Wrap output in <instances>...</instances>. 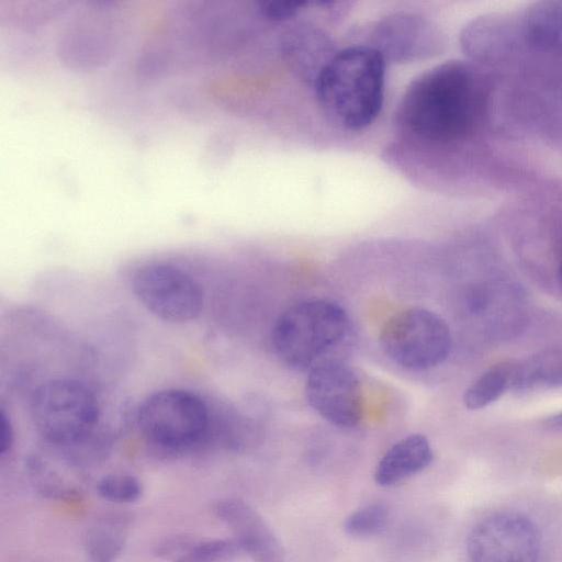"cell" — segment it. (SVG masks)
Returning a JSON list of instances; mask_svg holds the SVG:
<instances>
[{"label": "cell", "mask_w": 562, "mask_h": 562, "mask_svg": "<svg viewBox=\"0 0 562 562\" xmlns=\"http://www.w3.org/2000/svg\"><path fill=\"white\" fill-rule=\"evenodd\" d=\"M487 101L485 85L462 61L438 65L406 88L395 113L397 131L415 145H449L479 126Z\"/></svg>", "instance_id": "obj_1"}, {"label": "cell", "mask_w": 562, "mask_h": 562, "mask_svg": "<svg viewBox=\"0 0 562 562\" xmlns=\"http://www.w3.org/2000/svg\"><path fill=\"white\" fill-rule=\"evenodd\" d=\"M385 63L369 44L337 50L314 85L329 122L347 131H360L374 122L384 100Z\"/></svg>", "instance_id": "obj_2"}, {"label": "cell", "mask_w": 562, "mask_h": 562, "mask_svg": "<svg viewBox=\"0 0 562 562\" xmlns=\"http://www.w3.org/2000/svg\"><path fill=\"white\" fill-rule=\"evenodd\" d=\"M350 319L338 304L327 300H305L284 311L272 329V347L278 358L296 370H311L334 360L333 353L350 334Z\"/></svg>", "instance_id": "obj_3"}, {"label": "cell", "mask_w": 562, "mask_h": 562, "mask_svg": "<svg viewBox=\"0 0 562 562\" xmlns=\"http://www.w3.org/2000/svg\"><path fill=\"white\" fill-rule=\"evenodd\" d=\"M31 417L46 441L72 447L82 443L93 431L99 406L92 392L81 382L54 379L36 390Z\"/></svg>", "instance_id": "obj_4"}, {"label": "cell", "mask_w": 562, "mask_h": 562, "mask_svg": "<svg viewBox=\"0 0 562 562\" xmlns=\"http://www.w3.org/2000/svg\"><path fill=\"white\" fill-rule=\"evenodd\" d=\"M136 417L144 438L169 451L192 448L210 429L209 407L201 397L184 390H161L148 395Z\"/></svg>", "instance_id": "obj_5"}, {"label": "cell", "mask_w": 562, "mask_h": 562, "mask_svg": "<svg viewBox=\"0 0 562 562\" xmlns=\"http://www.w3.org/2000/svg\"><path fill=\"white\" fill-rule=\"evenodd\" d=\"M380 345L398 366L425 370L446 360L451 349V334L435 312L411 307L387 319L380 333Z\"/></svg>", "instance_id": "obj_6"}, {"label": "cell", "mask_w": 562, "mask_h": 562, "mask_svg": "<svg viewBox=\"0 0 562 562\" xmlns=\"http://www.w3.org/2000/svg\"><path fill=\"white\" fill-rule=\"evenodd\" d=\"M132 289L147 311L169 323L190 322L202 311L203 292L199 283L173 266H143L134 274Z\"/></svg>", "instance_id": "obj_7"}, {"label": "cell", "mask_w": 562, "mask_h": 562, "mask_svg": "<svg viewBox=\"0 0 562 562\" xmlns=\"http://www.w3.org/2000/svg\"><path fill=\"white\" fill-rule=\"evenodd\" d=\"M470 562H537L541 537L537 526L518 513H498L479 521L465 542Z\"/></svg>", "instance_id": "obj_8"}, {"label": "cell", "mask_w": 562, "mask_h": 562, "mask_svg": "<svg viewBox=\"0 0 562 562\" xmlns=\"http://www.w3.org/2000/svg\"><path fill=\"white\" fill-rule=\"evenodd\" d=\"M305 395L310 405L336 426L356 427L362 418L360 382L339 359L322 362L310 370Z\"/></svg>", "instance_id": "obj_9"}, {"label": "cell", "mask_w": 562, "mask_h": 562, "mask_svg": "<svg viewBox=\"0 0 562 562\" xmlns=\"http://www.w3.org/2000/svg\"><path fill=\"white\" fill-rule=\"evenodd\" d=\"M370 46L385 61L411 63L428 58L438 47L434 25L420 15L398 12L378 21L370 33Z\"/></svg>", "instance_id": "obj_10"}, {"label": "cell", "mask_w": 562, "mask_h": 562, "mask_svg": "<svg viewBox=\"0 0 562 562\" xmlns=\"http://www.w3.org/2000/svg\"><path fill=\"white\" fill-rule=\"evenodd\" d=\"M212 512L233 530L243 551L255 562H284L282 543L250 504L240 498L225 497L214 502Z\"/></svg>", "instance_id": "obj_11"}, {"label": "cell", "mask_w": 562, "mask_h": 562, "mask_svg": "<svg viewBox=\"0 0 562 562\" xmlns=\"http://www.w3.org/2000/svg\"><path fill=\"white\" fill-rule=\"evenodd\" d=\"M280 50L295 76L313 86L337 53L328 34L317 25L306 22L296 23L282 33Z\"/></svg>", "instance_id": "obj_12"}, {"label": "cell", "mask_w": 562, "mask_h": 562, "mask_svg": "<svg viewBox=\"0 0 562 562\" xmlns=\"http://www.w3.org/2000/svg\"><path fill=\"white\" fill-rule=\"evenodd\" d=\"M432 448L424 435L413 434L390 447L374 469V481L380 486L401 482L429 467Z\"/></svg>", "instance_id": "obj_13"}, {"label": "cell", "mask_w": 562, "mask_h": 562, "mask_svg": "<svg viewBox=\"0 0 562 562\" xmlns=\"http://www.w3.org/2000/svg\"><path fill=\"white\" fill-rule=\"evenodd\" d=\"M131 526V516L122 513L104 514L85 530L82 544L89 562H114L124 551Z\"/></svg>", "instance_id": "obj_14"}, {"label": "cell", "mask_w": 562, "mask_h": 562, "mask_svg": "<svg viewBox=\"0 0 562 562\" xmlns=\"http://www.w3.org/2000/svg\"><path fill=\"white\" fill-rule=\"evenodd\" d=\"M510 387L517 392L562 387V350H542L514 363Z\"/></svg>", "instance_id": "obj_15"}, {"label": "cell", "mask_w": 562, "mask_h": 562, "mask_svg": "<svg viewBox=\"0 0 562 562\" xmlns=\"http://www.w3.org/2000/svg\"><path fill=\"white\" fill-rule=\"evenodd\" d=\"M514 363H501L486 370L465 391L468 409H481L496 401L512 385Z\"/></svg>", "instance_id": "obj_16"}, {"label": "cell", "mask_w": 562, "mask_h": 562, "mask_svg": "<svg viewBox=\"0 0 562 562\" xmlns=\"http://www.w3.org/2000/svg\"><path fill=\"white\" fill-rule=\"evenodd\" d=\"M530 34L535 42L562 47V3H544L531 16Z\"/></svg>", "instance_id": "obj_17"}, {"label": "cell", "mask_w": 562, "mask_h": 562, "mask_svg": "<svg viewBox=\"0 0 562 562\" xmlns=\"http://www.w3.org/2000/svg\"><path fill=\"white\" fill-rule=\"evenodd\" d=\"M243 552L235 538L196 539L175 562H231Z\"/></svg>", "instance_id": "obj_18"}, {"label": "cell", "mask_w": 562, "mask_h": 562, "mask_svg": "<svg viewBox=\"0 0 562 562\" xmlns=\"http://www.w3.org/2000/svg\"><path fill=\"white\" fill-rule=\"evenodd\" d=\"M389 521V508L383 503H370L348 515L344 521L346 533L356 538L379 535Z\"/></svg>", "instance_id": "obj_19"}, {"label": "cell", "mask_w": 562, "mask_h": 562, "mask_svg": "<svg viewBox=\"0 0 562 562\" xmlns=\"http://www.w3.org/2000/svg\"><path fill=\"white\" fill-rule=\"evenodd\" d=\"M97 491L109 502L130 504L142 497L144 487L142 482L132 474L111 473L100 479Z\"/></svg>", "instance_id": "obj_20"}, {"label": "cell", "mask_w": 562, "mask_h": 562, "mask_svg": "<svg viewBox=\"0 0 562 562\" xmlns=\"http://www.w3.org/2000/svg\"><path fill=\"white\" fill-rule=\"evenodd\" d=\"M34 490L43 497L49 499H63L70 496L75 491L68 487L57 476L46 472L38 465H33L31 471Z\"/></svg>", "instance_id": "obj_21"}, {"label": "cell", "mask_w": 562, "mask_h": 562, "mask_svg": "<svg viewBox=\"0 0 562 562\" xmlns=\"http://www.w3.org/2000/svg\"><path fill=\"white\" fill-rule=\"evenodd\" d=\"M196 539L181 533L172 535L159 540L154 548L156 557L164 560L177 561Z\"/></svg>", "instance_id": "obj_22"}, {"label": "cell", "mask_w": 562, "mask_h": 562, "mask_svg": "<svg viewBox=\"0 0 562 562\" xmlns=\"http://www.w3.org/2000/svg\"><path fill=\"white\" fill-rule=\"evenodd\" d=\"M307 2L303 1H265L259 3L263 16L272 21H288L296 16Z\"/></svg>", "instance_id": "obj_23"}, {"label": "cell", "mask_w": 562, "mask_h": 562, "mask_svg": "<svg viewBox=\"0 0 562 562\" xmlns=\"http://www.w3.org/2000/svg\"><path fill=\"white\" fill-rule=\"evenodd\" d=\"M14 432L10 418L2 409L0 415V454H7L13 445Z\"/></svg>", "instance_id": "obj_24"}, {"label": "cell", "mask_w": 562, "mask_h": 562, "mask_svg": "<svg viewBox=\"0 0 562 562\" xmlns=\"http://www.w3.org/2000/svg\"><path fill=\"white\" fill-rule=\"evenodd\" d=\"M546 423L553 428H562V412L549 417Z\"/></svg>", "instance_id": "obj_25"}, {"label": "cell", "mask_w": 562, "mask_h": 562, "mask_svg": "<svg viewBox=\"0 0 562 562\" xmlns=\"http://www.w3.org/2000/svg\"><path fill=\"white\" fill-rule=\"evenodd\" d=\"M559 283H560V286L562 289V261H561V265H560V268H559Z\"/></svg>", "instance_id": "obj_26"}]
</instances>
